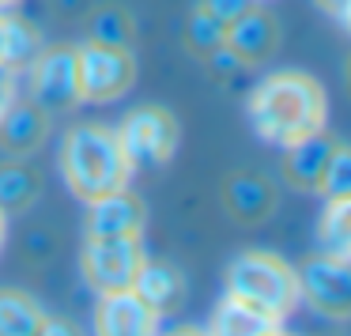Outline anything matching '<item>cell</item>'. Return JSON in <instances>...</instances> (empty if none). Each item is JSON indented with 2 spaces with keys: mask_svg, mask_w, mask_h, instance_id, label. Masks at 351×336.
Here are the masks:
<instances>
[{
  "mask_svg": "<svg viewBox=\"0 0 351 336\" xmlns=\"http://www.w3.org/2000/svg\"><path fill=\"white\" fill-rule=\"evenodd\" d=\"M250 121L261 140L291 147L313 132H325L328 99L317 80L306 72H276L253 87Z\"/></svg>",
  "mask_w": 351,
  "mask_h": 336,
  "instance_id": "obj_1",
  "label": "cell"
},
{
  "mask_svg": "<svg viewBox=\"0 0 351 336\" xmlns=\"http://www.w3.org/2000/svg\"><path fill=\"white\" fill-rule=\"evenodd\" d=\"M61 174L69 182L72 197L91 204L117 189H129V159L114 129L106 125H80L64 136L61 147Z\"/></svg>",
  "mask_w": 351,
  "mask_h": 336,
  "instance_id": "obj_2",
  "label": "cell"
},
{
  "mask_svg": "<svg viewBox=\"0 0 351 336\" xmlns=\"http://www.w3.org/2000/svg\"><path fill=\"white\" fill-rule=\"evenodd\" d=\"M227 295L283 321L298 306V272L280 253H265V250L238 253L227 265Z\"/></svg>",
  "mask_w": 351,
  "mask_h": 336,
  "instance_id": "obj_3",
  "label": "cell"
},
{
  "mask_svg": "<svg viewBox=\"0 0 351 336\" xmlns=\"http://www.w3.org/2000/svg\"><path fill=\"white\" fill-rule=\"evenodd\" d=\"M76 80L80 102H114L136 84V57L125 46L87 42L76 46Z\"/></svg>",
  "mask_w": 351,
  "mask_h": 336,
  "instance_id": "obj_4",
  "label": "cell"
},
{
  "mask_svg": "<svg viewBox=\"0 0 351 336\" xmlns=\"http://www.w3.org/2000/svg\"><path fill=\"white\" fill-rule=\"evenodd\" d=\"M147 265L144 238H87L80 268L91 291H132L140 268Z\"/></svg>",
  "mask_w": 351,
  "mask_h": 336,
  "instance_id": "obj_5",
  "label": "cell"
},
{
  "mask_svg": "<svg viewBox=\"0 0 351 336\" xmlns=\"http://www.w3.org/2000/svg\"><path fill=\"white\" fill-rule=\"evenodd\" d=\"M117 140L125 147V159L132 170H152L170 163V155L178 152V121L170 110L162 106H140L121 121V129H114Z\"/></svg>",
  "mask_w": 351,
  "mask_h": 336,
  "instance_id": "obj_6",
  "label": "cell"
},
{
  "mask_svg": "<svg viewBox=\"0 0 351 336\" xmlns=\"http://www.w3.org/2000/svg\"><path fill=\"white\" fill-rule=\"evenodd\" d=\"M31 69V102L46 117L69 114L80 106V80H76V46H49L38 49Z\"/></svg>",
  "mask_w": 351,
  "mask_h": 336,
  "instance_id": "obj_7",
  "label": "cell"
},
{
  "mask_svg": "<svg viewBox=\"0 0 351 336\" xmlns=\"http://www.w3.org/2000/svg\"><path fill=\"white\" fill-rule=\"evenodd\" d=\"M298 272V298L313 306L317 313L332 321H348L351 317V272L348 261L340 257H325V253H313L310 261H302Z\"/></svg>",
  "mask_w": 351,
  "mask_h": 336,
  "instance_id": "obj_8",
  "label": "cell"
},
{
  "mask_svg": "<svg viewBox=\"0 0 351 336\" xmlns=\"http://www.w3.org/2000/svg\"><path fill=\"white\" fill-rule=\"evenodd\" d=\"M155 317L136 291H106L95 306V336H155Z\"/></svg>",
  "mask_w": 351,
  "mask_h": 336,
  "instance_id": "obj_9",
  "label": "cell"
},
{
  "mask_svg": "<svg viewBox=\"0 0 351 336\" xmlns=\"http://www.w3.org/2000/svg\"><path fill=\"white\" fill-rule=\"evenodd\" d=\"M87 212V238H140L144 235L147 212L140 204V197H132L129 189H117L102 200H91Z\"/></svg>",
  "mask_w": 351,
  "mask_h": 336,
  "instance_id": "obj_10",
  "label": "cell"
},
{
  "mask_svg": "<svg viewBox=\"0 0 351 336\" xmlns=\"http://www.w3.org/2000/svg\"><path fill=\"white\" fill-rule=\"evenodd\" d=\"M276 42H280V31H276V19L268 12H261L253 4L245 16H238L234 23L227 27V42L223 46L238 57L242 64H261L265 57H272Z\"/></svg>",
  "mask_w": 351,
  "mask_h": 336,
  "instance_id": "obj_11",
  "label": "cell"
},
{
  "mask_svg": "<svg viewBox=\"0 0 351 336\" xmlns=\"http://www.w3.org/2000/svg\"><path fill=\"white\" fill-rule=\"evenodd\" d=\"M332 147L336 140H328L325 132H313V136L291 144L287 155H283V178L298 193H317L321 197V178H325V167L332 159Z\"/></svg>",
  "mask_w": 351,
  "mask_h": 336,
  "instance_id": "obj_12",
  "label": "cell"
},
{
  "mask_svg": "<svg viewBox=\"0 0 351 336\" xmlns=\"http://www.w3.org/2000/svg\"><path fill=\"white\" fill-rule=\"evenodd\" d=\"M223 204L234 219L242 223H265L276 212V189L268 178L250 174V170H238L223 182Z\"/></svg>",
  "mask_w": 351,
  "mask_h": 336,
  "instance_id": "obj_13",
  "label": "cell"
},
{
  "mask_svg": "<svg viewBox=\"0 0 351 336\" xmlns=\"http://www.w3.org/2000/svg\"><path fill=\"white\" fill-rule=\"evenodd\" d=\"M132 291H136V298L155 313V317H162V313L178 310V306L185 302V276L178 272L174 265H167V261H147V265L140 268Z\"/></svg>",
  "mask_w": 351,
  "mask_h": 336,
  "instance_id": "obj_14",
  "label": "cell"
},
{
  "mask_svg": "<svg viewBox=\"0 0 351 336\" xmlns=\"http://www.w3.org/2000/svg\"><path fill=\"white\" fill-rule=\"evenodd\" d=\"M46 132H49V117L34 102H12L0 114V144L12 155H31L46 140Z\"/></svg>",
  "mask_w": 351,
  "mask_h": 336,
  "instance_id": "obj_15",
  "label": "cell"
},
{
  "mask_svg": "<svg viewBox=\"0 0 351 336\" xmlns=\"http://www.w3.org/2000/svg\"><path fill=\"white\" fill-rule=\"evenodd\" d=\"M272 333H280V321L234 295H227L215 306L212 325H208V336H272Z\"/></svg>",
  "mask_w": 351,
  "mask_h": 336,
  "instance_id": "obj_16",
  "label": "cell"
},
{
  "mask_svg": "<svg viewBox=\"0 0 351 336\" xmlns=\"http://www.w3.org/2000/svg\"><path fill=\"white\" fill-rule=\"evenodd\" d=\"M317 245L325 257H351V197L325 200V212L317 219Z\"/></svg>",
  "mask_w": 351,
  "mask_h": 336,
  "instance_id": "obj_17",
  "label": "cell"
},
{
  "mask_svg": "<svg viewBox=\"0 0 351 336\" xmlns=\"http://www.w3.org/2000/svg\"><path fill=\"white\" fill-rule=\"evenodd\" d=\"M38 49H42V42L31 23L0 12V69H12V72L27 69Z\"/></svg>",
  "mask_w": 351,
  "mask_h": 336,
  "instance_id": "obj_18",
  "label": "cell"
},
{
  "mask_svg": "<svg viewBox=\"0 0 351 336\" xmlns=\"http://www.w3.org/2000/svg\"><path fill=\"white\" fill-rule=\"evenodd\" d=\"M42 317L46 313L31 295L16 287H0V336H38Z\"/></svg>",
  "mask_w": 351,
  "mask_h": 336,
  "instance_id": "obj_19",
  "label": "cell"
},
{
  "mask_svg": "<svg viewBox=\"0 0 351 336\" xmlns=\"http://www.w3.org/2000/svg\"><path fill=\"white\" fill-rule=\"evenodd\" d=\"M38 174L23 163H8L0 167V208L4 212H23L38 200Z\"/></svg>",
  "mask_w": 351,
  "mask_h": 336,
  "instance_id": "obj_20",
  "label": "cell"
},
{
  "mask_svg": "<svg viewBox=\"0 0 351 336\" xmlns=\"http://www.w3.org/2000/svg\"><path fill=\"white\" fill-rule=\"evenodd\" d=\"M223 42H227V23H219V19L200 4L189 16V23H185V46L197 57H208V53H215Z\"/></svg>",
  "mask_w": 351,
  "mask_h": 336,
  "instance_id": "obj_21",
  "label": "cell"
},
{
  "mask_svg": "<svg viewBox=\"0 0 351 336\" xmlns=\"http://www.w3.org/2000/svg\"><path fill=\"white\" fill-rule=\"evenodd\" d=\"M91 42H106V46H132V19L121 8H102L91 19Z\"/></svg>",
  "mask_w": 351,
  "mask_h": 336,
  "instance_id": "obj_22",
  "label": "cell"
},
{
  "mask_svg": "<svg viewBox=\"0 0 351 336\" xmlns=\"http://www.w3.org/2000/svg\"><path fill=\"white\" fill-rule=\"evenodd\" d=\"M321 197L332 200V197H351V152L348 144L336 140L332 147V159L325 167V178H321Z\"/></svg>",
  "mask_w": 351,
  "mask_h": 336,
  "instance_id": "obj_23",
  "label": "cell"
},
{
  "mask_svg": "<svg viewBox=\"0 0 351 336\" xmlns=\"http://www.w3.org/2000/svg\"><path fill=\"white\" fill-rule=\"evenodd\" d=\"M204 8L212 12L215 19H219V23H234L238 16H245V12L253 8V0H204Z\"/></svg>",
  "mask_w": 351,
  "mask_h": 336,
  "instance_id": "obj_24",
  "label": "cell"
},
{
  "mask_svg": "<svg viewBox=\"0 0 351 336\" xmlns=\"http://www.w3.org/2000/svg\"><path fill=\"white\" fill-rule=\"evenodd\" d=\"M38 336H84V333H80V325L69 317H42Z\"/></svg>",
  "mask_w": 351,
  "mask_h": 336,
  "instance_id": "obj_25",
  "label": "cell"
},
{
  "mask_svg": "<svg viewBox=\"0 0 351 336\" xmlns=\"http://www.w3.org/2000/svg\"><path fill=\"white\" fill-rule=\"evenodd\" d=\"M16 102V72L12 69H0V114Z\"/></svg>",
  "mask_w": 351,
  "mask_h": 336,
  "instance_id": "obj_26",
  "label": "cell"
},
{
  "mask_svg": "<svg viewBox=\"0 0 351 336\" xmlns=\"http://www.w3.org/2000/svg\"><path fill=\"white\" fill-rule=\"evenodd\" d=\"M321 12H328V16L336 19V23H348L351 19V0H313Z\"/></svg>",
  "mask_w": 351,
  "mask_h": 336,
  "instance_id": "obj_27",
  "label": "cell"
},
{
  "mask_svg": "<svg viewBox=\"0 0 351 336\" xmlns=\"http://www.w3.org/2000/svg\"><path fill=\"white\" fill-rule=\"evenodd\" d=\"M155 336H208V328H197V325H178L170 333H155Z\"/></svg>",
  "mask_w": 351,
  "mask_h": 336,
  "instance_id": "obj_28",
  "label": "cell"
},
{
  "mask_svg": "<svg viewBox=\"0 0 351 336\" xmlns=\"http://www.w3.org/2000/svg\"><path fill=\"white\" fill-rule=\"evenodd\" d=\"M4 230H8V219H4V208H0V245H4Z\"/></svg>",
  "mask_w": 351,
  "mask_h": 336,
  "instance_id": "obj_29",
  "label": "cell"
},
{
  "mask_svg": "<svg viewBox=\"0 0 351 336\" xmlns=\"http://www.w3.org/2000/svg\"><path fill=\"white\" fill-rule=\"evenodd\" d=\"M12 4H19V0H0V12H8Z\"/></svg>",
  "mask_w": 351,
  "mask_h": 336,
  "instance_id": "obj_30",
  "label": "cell"
},
{
  "mask_svg": "<svg viewBox=\"0 0 351 336\" xmlns=\"http://www.w3.org/2000/svg\"><path fill=\"white\" fill-rule=\"evenodd\" d=\"M272 336H287V333H272Z\"/></svg>",
  "mask_w": 351,
  "mask_h": 336,
  "instance_id": "obj_31",
  "label": "cell"
}]
</instances>
